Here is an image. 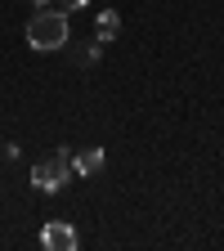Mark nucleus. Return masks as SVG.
<instances>
[{
	"label": "nucleus",
	"instance_id": "5",
	"mask_svg": "<svg viewBox=\"0 0 224 251\" xmlns=\"http://www.w3.org/2000/svg\"><path fill=\"white\" fill-rule=\"evenodd\" d=\"M117 31H121V14H112V9H103V14H99V41H112V36H117Z\"/></svg>",
	"mask_w": 224,
	"mask_h": 251
},
{
	"label": "nucleus",
	"instance_id": "7",
	"mask_svg": "<svg viewBox=\"0 0 224 251\" xmlns=\"http://www.w3.org/2000/svg\"><path fill=\"white\" fill-rule=\"evenodd\" d=\"M36 5H50V0H36Z\"/></svg>",
	"mask_w": 224,
	"mask_h": 251
},
{
	"label": "nucleus",
	"instance_id": "3",
	"mask_svg": "<svg viewBox=\"0 0 224 251\" xmlns=\"http://www.w3.org/2000/svg\"><path fill=\"white\" fill-rule=\"evenodd\" d=\"M76 229L68 225V220H50V225L41 229V247L45 251H76Z\"/></svg>",
	"mask_w": 224,
	"mask_h": 251
},
{
	"label": "nucleus",
	"instance_id": "1",
	"mask_svg": "<svg viewBox=\"0 0 224 251\" xmlns=\"http://www.w3.org/2000/svg\"><path fill=\"white\" fill-rule=\"evenodd\" d=\"M68 36H72V31H68V14H63V9H36L31 23H27V45L36 50V54L63 50Z\"/></svg>",
	"mask_w": 224,
	"mask_h": 251
},
{
	"label": "nucleus",
	"instance_id": "2",
	"mask_svg": "<svg viewBox=\"0 0 224 251\" xmlns=\"http://www.w3.org/2000/svg\"><path fill=\"white\" fill-rule=\"evenodd\" d=\"M31 184L41 193H58L63 184H72V152H54V157H41L31 166Z\"/></svg>",
	"mask_w": 224,
	"mask_h": 251
},
{
	"label": "nucleus",
	"instance_id": "4",
	"mask_svg": "<svg viewBox=\"0 0 224 251\" xmlns=\"http://www.w3.org/2000/svg\"><path fill=\"white\" fill-rule=\"evenodd\" d=\"M99 166H103V148H85L72 157V175H94Z\"/></svg>",
	"mask_w": 224,
	"mask_h": 251
},
{
	"label": "nucleus",
	"instance_id": "6",
	"mask_svg": "<svg viewBox=\"0 0 224 251\" xmlns=\"http://www.w3.org/2000/svg\"><path fill=\"white\" fill-rule=\"evenodd\" d=\"M58 9H81V5H90V0H54Z\"/></svg>",
	"mask_w": 224,
	"mask_h": 251
}]
</instances>
